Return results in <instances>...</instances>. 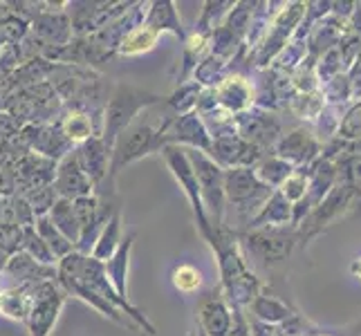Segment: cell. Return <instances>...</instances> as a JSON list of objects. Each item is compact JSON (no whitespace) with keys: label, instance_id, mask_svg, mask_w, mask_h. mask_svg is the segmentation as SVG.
<instances>
[{"label":"cell","instance_id":"obj_7","mask_svg":"<svg viewBox=\"0 0 361 336\" xmlns=\"http://www.w3.org/2000/svg\"><path fill=\"white\" fill-rule=\"evenodd\" d=\"M294 244V235L283 229H263L245 235V247L258 263H279V260L288 258Z\"/></svg>","mask_w":361,"mask_h":336},{"label":"cell","instance_id":"obj_6","mask_svg":"<svg viewBox=\"0 0 361 336\" xmlns=\"http://www.w3.org/2000/svg\"><path fill=\"white\" fill-rule=\"evenodd\" d=\"M197 186H200L204 211L209 209L214 216V227H222V211H225V170H222L207 153L186 148Z\"/></svg>","mask_w":361,"mask_h":336},{"label":"cell","instance_id":"obj_19","mask_svg":"<svg viewBox=\"0 0 361 336\" xmlns=\"http://www.w3.org/2000/svg\"><path fill=\"white\" fill-rule=\"evenodd\" d=\"M119 244H121V213L117 209L104 224V229L99 231L97 242L90 251V258L99 260V263H108V260L113 258V254L119 249Z\"/></svg>","mask_w":361,"mask_h":336},{"label":"cell","instance_id":"obj_14","mask_svg":"<svg viewBox=\"0 0 361 336\" xmlns=\"http://www.w3.org/2000/svg\"><path fill=\"white\" fill-rule=\"evenodd\" d=\"M197 321H200V332L207 336H229L231 334V314L225 301L218 294L207 296L197 307Z\"/></svg>","mask_w":361,"mask_h":336},{"label":"cell","instance_id":"obj_25","mask_svg":"<svg viewBox=\"0 0 361 336\" xmlns=\"http://www.w3.org/2000/svg\"><path fill=\"white\" fill-rule=\"evenodd\" d=\"M254 173H256V178L269 189V186H281L292 175L294 168L288 164V161H283L281 157H267L260 161L258 170H254Z\"/></svg>","mask_w":361,"mask_h":336},{"label":"cell","instance_id":"obj_27","mask_svg":"<svg viewBox=\"0 0 361 336\" xmlns=\"http://www.w3.org/2000/svg\"><path fill=\"white\" fill-rule=\"evenodd\" d=\"M218 101L229 108V110H240L249 104V99H252V90L247 88L243 83V79H229L227 83L220 85L218 90Z\"/></svg>","mask_w":361,"mask_h":336},{"label":"cell","instance_id":"obj_15","mask_svg":"<svg viewBox=\"0 0 361 336\" xmlns=\"http://www.w3.org/2000/svg\"><path fill=\"white\" fill-rule=\"evenodd\" d=\"M133 242H135V233L126 235V240H121L113 258H110L108 263H104V271H106L110 285H113L115 292L121 298H126V301H128V265H130Z\"/></svg>","mask_w":361,"mask_h":336},{"label":"cell","instance_id":"obj_26","mask_svg":"<svg viewBox=\"0 0 361 336\" xmlns=\"http://www.w3.org/2000/svg\"><path fill=\"white\" fill-rule=\"evenodd\" d=\"M171 282L180 294H193L202 287V271L189 263H180L171 269Z\"/></svg>","mask_w":361,"mask_h":336},{"label":"cell","instance_id":"obj_2","mask_svg":"<svg viewBox=\"0 0 361 336\" xmlns=\"http://www.w3.org/2000/svg\"><path fill=\"white\" fill-rule=\"evenodd\" d=\"M171 117L159 123V126H153L148 119H137L130 126L119 135V139L113 146V153H110V166H108V180L110 184L115 182L117 173L133 164V161L148 157L157 151H161L166 144V130L171 126Z\"/></svg>","mask_w":361,"mask_h":336},{"label":"cell","instance_id":"obj_5","mask_svg":"<svg viewBox=\"0 0 361 336\" xmlns=\"http://www.w3.org/2000/svg\"><path fill=\"white\" fill-rule=\"evenodd\" d=\"M161 155H164V161H166V166L171 170V175L178 180V184L182 186V191L186 195V200H189L191 206H193V216H195L197 229H200L202 238L207 242H211V238H214V227H211V222L207 218V211H204V204H202V195H200V186H197L191 161H189V157H186V148L164 146V148H161Z\"/></svg>","mask_w":361,"mask_h":336},{"label":"cell","instance_id":"obj_3","mask_svg":"<svg viewBox=\"0 0 361 336\" xmlns=\"http://www.w3.org/2000/svg\"><path fill=\"white\" fill-rule=\"evenodd\" d=\"M159 101H161L159 94L140 90L128 83H119L106 104L104 128L99 132V137H102V142L106 144L108 151L113 153V146L119 139V135L130 126L135 117L140 115L144 108H151Z\"/></svg>","mask_w":361,"mask_h":336},{"label":"cell","instance_id":"obj_22","mask_svg":"<svg viewBox=\"0 0 361 336\" xmlns=\"http://www.w3.org/2000/svg\"><path fill=\"white\" fill-rule=\"evenodd\" d=\"M47 218L74 244V251H77V244H79V222H77V216H74L72 200H63V197H56L52 209H49Z\"/></svg>","mask_w":361,"mask_h":336},{"label":"cell","instance_id":"obj_1","mask_svg":"<svg viewBox=\"0 0 361 336\" xmlns=\"http://www.w3.org/2000/svg\"><path fill=\"white\" fill-rule=\"evenodd\" d=\"M56 282L63 287L68 296L79 298V301L94 307L99 314L110 318L113 323L128 330H144V334L155 336L157 330L140 307H135L130 301L121 298L115 287L110 285L104 263L72 251L63 260H59L56 267Z\"/></svg>","mask_w":361,"mask_h":336},{"label":"cell","instance_id":"obj_12","mask_svg":"<svg viewBox=\"0 0 361 336\" xmlns=\"http://www.w3.org/2000/svg\"><path fill=\"white\" fill-rule=\"evenodd\" d=\"M0 271L7 273L9 278H16V285H39L43 280H56L54 267L36 263L25 251H16L14 256H9V260Z\"/></svg>","mask_w":361,"mask_h":336},{"label":"cell","instance_id":"obj_18","mask_svg":"<svg viewBox=\"0 0 361 336\" xmlns=\"http://www.w3.org/2000/svg\"><path fill=\"white\" fill-rule=\"evenodd\" d=\"M142 23L148 25L151 30H155L159 36L164 32H171V34H176L178 39H184V30L178 18L176 5L169 3V0H157V3H153L146 14V20H142Z\"/></svg>","mask_w":361,"mask_h":336},{"label":"cell","instance_id":"obj_29","mask_svg":"<svg viewBox=\"0 0 361 336\" xmlns=\"http://www.w3.org/2000/svg\"><path fill=\"white\" fill-rule=\"evenodd\" d=\"M252 307L258 318H263L267 323H279L283 318L290 316V309L285 307L279 298H269V296H256L252 301Z\"/></svg>","mask_w":361,"mask_h":336},{"label":"cell","instance_id":"obj_32","mask_svg":"<svg viewBox=\"0 0 361 336\" xmlns=\"http://www.w3.org/2000/svg\"><path fill=\"white\" fill-rule=\"evenodd\" d=\"M18 128H20V123L7 115V112H0V142H7L9 137H14L18 135Z\"/></svg>","mask_w":361,"mask_h":336},{"label":"cell","instance_id":"obj_31","mask_svg":"<svg viewBox=\"0 0 361 336\" xmlns=\"http://www.w3.org/2000/svg\"><path fill=\"white\" fill-rule=\"evenodd\" d=\"M339 132H341V137H345V139H361V104L348 112V117L343 119Z\"/></svg>","mask_w":361,"mask_h":336},{"label":"cell","instance_id":"obj_21","mask_svg":"<svg viewBox=\"0 0 361 336\" xmlns=\"http://www.w3.org/2000/svg\"><path fill=\"white\" fill-rule=\"evenodd\" d=\"M59 128H61V132L66 135V139L72 146H81L83 142L92 139V137H99L94 123H92V117L88 115V112H83V110L68 112Z\"/></svg>","mask_w":361,"mask_h":336},{"label":"cell","instance_id":"obj_16","mask_svg":"<svg viewBox=\"0 0 361 336\" xmlns=\"http://www.w3.org/2000/svg\"><path fill=\"white\" fill-rule=\"evenodd\" d=\"M317 151H319V144L312 135L305 130H294L279 144L276 157H281L283 161H288L292 166V164H305V161H310L317 155Z\"/></svg>","mask_w":361,"mask_h":336},{"label":"cell","instance_id":"obj_17","mask_svg":"<svg viewBox=\"0 0 361 336\" xmlns=\"http://www.w3.org/2000/svg\"><path fill=\"white\" fill-rule=\"evenodd\" d=\"M70 18L66 14H39L34 18V32L39 39H43L47 45H56V47H66L70 43Z\"/></svg>","mask_w":361,"mask_h":336},{"label":"cell","instance_id":"obj_30","mask_svg":"<svg viewBox=\"0 0 361 336\" xmlns=\"http://www.w3.org/2000/svg\"><path fill=\"white\" fill-rule=\"evenodd\" d=\"M288 202H301L305 200V195L310 193V182L303 173H292V175L281 184L279 191Z\"/></svg>","mask_w":361,"mask_h":336},{"label":"cell","instance_id":"obj_11","mask_svg":"<svg viewBox=\"0 0 361 336\" xmlns=\"http://www.w3.org/2000/svg\"><path fill=\"white\" fill-rule=\"evenodd\" d=\"M166 144L169 146L191 144L195 151H202V153H209V148H211L204 123L200 115H195V112H189V115H182L171 121V126L166 130Z\"/></svg>","mask_w":361,"mask_h":336},{"label":"cell","instance_id":"obj_24","mask_svg":"<svg viewBox=\"0 0 361 336\" xmlns=\"http://www.w3.org/2000/svg\"><path fill=\"white\" fill-rule=\"evenodd\" d=\"M290 202L285 200V197L281 193H274L267 204H263V209H260L258 218L254 220V227H263V224H267V227H279V224L288 222L290 220Z\"/></svg>","mask_w":361,"mask_h":336},{"label":"cell","instance_id":"obj_9","mask_svg":"<svg viewBox=\"0 0 361 336\" xmlns=\"http://www.w3.org/2000/svg\"><path fill=\"white\" fill-rule=\"evenodd\" d=\"M269 195V189L256 178L252 168H229L225 170V200L245 206L249 202H258Z\"/></svg>","mask_w":361,"mask_h":336},{"label":"cell","instance_id":"obj_23","mask_svg":"<svg viewBox=\"0 0 361 336\" xmlns=\"http://www.w3.org/2000/svg\"><path fill=\"white\" fill-rule=\"evenodd\" d=\"M34 229L36 233L41 235V240L47 244L49 249V254L54 256V260L59 263V260H63L66 256H70L74 251V244L66 238L63 233H61L52 222H49L47 216H41V218H36L34 220Z\"/></svg>","mask_w":361,"mask_h":336},{"label":"cell","instance_id":"obj_35","mask_svg":"<svg viewBox=\"0 0 361 336\" xmlns=\"http://www.w3.org/2000/svg\"><path fill=\"white\" fill-rule=\"evenodd\" d=\"M189 336H195V332H191V334H189Z\"/></svg>","mask_w":361,"mask_h":336},{"label":"cell","instance_id":"obj_13","mask_svg":"<svg viewBox=\"0 0 361 336\" xmlns=\"http://www.w3.org/2000/svg\"><path fill=\"white\" fill-rule=\"evenodd\" d=\"M77 151V159L81 170L88 175L92 186H97L104 178H108V166H110V151L102 142V137H92V139L83 142L81 146L74 148Z\"/></svg>","mask_w":361,"mask_h":336},{"label":"cell","instance_id":"obj_28","mask_svg":"<svg viewBox=\"0 0 361 336\" xmlns=\"http://www.w3.org/2000/svg\"><path fill=\"white\" fill-rule=\"evenodd\" d=\"M20 251H25L30 258H34L36 263H41V265H47V267H54V256L49 254V249L47 244L41 240V235L36 233L34 229V224L32 227H23V249Z\"/></svg>","mask_w":361,"mask_h":336},{"label":"cell","instance_id":"obj_4","mask_svg":"<svg viewBox=\"0 0 361 336\" xmlns=\"http://www.w3.org/2000/svg\"><path fill=\"white\" fill-rule=\"evenodd\" d=\"M66 301H68V294L63 292V287H61L56 280H43L39 285H34L27 318H25V325H27L30 336L52 334Z\"/></svg>","mask_w":361,"mask_h":336},{"label":"cell","instance_id":"obj_8","mask_svg":"<svg viewBox=\"0 0 361 336\" xmlns=\"http://www.w3.org/2000/svg\"><path fill=\"white\" fill-rule=\"evenodd\" d=\"M52 189H54L56 197H63V200H79V197L92 195L94 186L88 180V175L81 170L79 159H77V151L68 153L56 164Z\"/></svg>","mask_w":361,"mask_h":336},{"label":"cell","instance_id":"obj_20","mask_svg":"<svg viewBox=\"0 0 361 336\" xmlns=\"http://www.w3.org/2000/svg\"><path fill=\"white\" fill-rule=\"evenodd\" d=\"M157 41H159V34L148 27V25L140 23V25H135L128 34L121 36L117 52L121 56H140V54L151 52V49L157 45Z\"/></svg>","mask_w":361,"mask_h":336},{"label":"cell","instance_id":"obj_33","mask_svg":"<svg viewBox=\"0 0 361 336\" xmlns=\"http://www.w3.org/2000/svg\"><path fill=\"white\" fill-rule=\"evenodd\" d=\"M350 273L355 278H359L361 280V258H355L353 260V265H350Z\"/></svg>","mask_w":361,"mask_h":336},{"label":"cell","instance_id":"obj_10","mask_svg":"<svg viewBox=\"0 0 361 336\" xmlns=\"http://www.w3.org/2000/svg\"><path fill=\"white\" fill-rule=\"evenodd\" d=\"M209 153L214 155V161L222 168H247V164H254L260 157L258 146L249 144L235 135H218L216 142L211 144Z\"/></svg>","mask_w":361,"mask_h":336},{"label":"cell","instance_id":"obj_34","mask_svg":"<svg viewBox=\"0 0 361 336\" xmlns=\"http://www.w3.org/2000/svg\"><path fill=\"white\" fill-rule=\"evenodd\" d=\"M195 336H207V334H204V332H200V330H197V332H195Z\"/></svg>","mask_w":361,"mask_h":336}]
</instances>
